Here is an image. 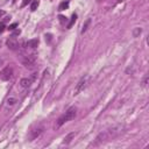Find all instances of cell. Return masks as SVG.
<instances>
[{
  "label": "cell",
  "instance_id": "1",
  "mask_svg": "<svg viewBox=\"0 0 149 149\" xmlns=\"http://www.w3.org/2000/svg\"><path fill=\"white\" fill-rule=\"evenodd\" d=\"M121 132H122V126H114V127H112V128H109V129H107L105 132H101L95 137L94 144L97 146V144H100V143H102V142H105L107 140H111V139L118 136Z\"/></svg>",
  "mask_w": 149,
  "mask_h": 149
},
{
  "label": "cell",
  "instance_id": "2",
  "mask_svg": "<svg viewBox=\"0 0 149 149\" xmlns=\"http://www.w3.org/2000/svg\"><path fill=\"white\" fill-rule=\"evenodd\" d=\"M76 115H77V108H76V107H70V108H69V109H68V111H66V112L58 119L57 127H61V126L64 125L65 122H68V121L74 119Z\"/></svg>",
  "mask_w": 149,
  "mask_h": 149
},
{
  "label": "cell",
  "instance_id": "3",
  "mask_svg": "<svg viewBox=\"0 0 149 149\" xmlns=\"http://www.w3.org/2000/svg\"><path fill=\"white\" fill-rule=\"evenodd\" d=\"M88 80H90V77H88V76H84V77H81V78L79 79V81L77 83V85H76L74 90H73V95L79 94V93H80V92L86 87V85H87Z\"/></svg>",
  "mask_w": 149,
  "mask_h": 149
},
{
  "label": "cell",
  "instance_id": "4",
  "mask_svg": "<svg viewBox=\"0 0 149 149\" xmlns=\"http://www.w3.org/2000/svg\"><path fill=\"white\" fill-rule=\"evenodd\" d=\"M12 76H13V68L12 66H6L0 72V79L3 80V81L9 80L12 78Z\"/></svg>",
  "mask_w": 149,
  "mask_h": 149
},
{
  "label": "cell",
  "instance_id": "5",
  "mask_svg": "<svg viewBox=\"0 0 149 149\" xmlns=\"http://www.w3.org/2000/svg\"><path fill=\"white\" fill-rule=\"evenodd\" d=\"M35 61H36L35 55H29V56H24V57H22L21 63H22L26 68H30V66H33V65L35 64Z\"/></svg>",
  "mask_w": 149,
  "mask_h": 149
},
{
  "label": "cell",
  "instance_id": "6",
  "mask_svg": "<svg viewBox=\"0 0 149 149\" xmlns=\"http://www.w3.org/2000/svg\"><path fill=\"white\" fill-rule=\"evenodd\" d=\"M35 77H36V73H34L31 77H29V78H22L21 80H20V86L22 87V88H27V87H29L31 84H33V81L35 80Z\"/></svg>",
  "mask_w": 149,
  "mask_h": 149
},
{
  "label": "cell",
  "instance_id": "7",
  "mask_svg": "<svg viewBox=\"0 0 149 149\" xmlns=\"http://www.w3.org/2000/svg\"><path fill=\"white\" fill-rule=\"evenodd\" d=\"M42 132H43V127H37V128L33 129V130L30 132V141H33V140H35L37 136H40Z\"/></svg>",
  "mask_w": 149,
  "mask_h": 149
},
{
  "label": "cell",
  "instance_id": "8",
  "mask_svg": "<svg viewBox=\"0 0 149 149\" xmlns=\"http://www.w3.org/2000/svg\"><path fill=\"white\" fill-rule=\"evenodd\" d=\"M6 44H7V47H8L9 49H12V50L17 49V47H19V44H17L16 40H14L13 37H9V38L6 41Z\"/></svg>",
  "mask_w": 149,
  "mask_h": 149
},
{
  "label": "cell",
  "instance_id": "9",
  "mask_svg": "<svg viewBox=\"0 0 149 149\" xmlns=\"http://www.w3.org/2000/svg\"><path fill=\"white\" fill-rule=\"evenodd\" d=\"M38 45V40L37 38H34V40H29L27 42V47L28 48H36Z\"/></svg>",
  "mask_w": 149,
  "mask_h": 149
},
{
  "label": "cell",
  "instance_id": "10",
  "mask_svg": "<svg viewBox=\"0 0 149 149\" xmlns=\"http://www.w3.org/2000/svg\"><path fill=\"white\" fill-rule=\"evenodd\" d=\"M74 133H70V134H68L65 137H64V144H69L71 141H72V139L74 137Z\"/></svg>",
  "mask_w": 149,
  "mask_h": 149
},
{
  "label": "cell",
  "instance_id": "11",
  "mask_svg": "<svg viewBox=\"0 0 149 149\" xmlns=\"http://www.w3.org/2000/svg\"><path fill=\"white\" fill-rule=\"evenodd\" d=\"M68 7H69V1H63V2L59 5L58 9H59V10H64V9H66Z\"/></svg>",
  "mask_w": 149,
  "mask_h": 149
},
{
  "label": "cell",
  "instance_id": "12",
  "mask_svg": "<svg viewBox=\"0 0 149 149\" xmlns=\"http://www.w3.org/2000/svg\"><path fill=\"white\" fill-rule=\"evenodd\" d=\"M91 23V20L88 19V20H86V22L83 24V28H81V34H84L86 30H87V27H88V24Z\"/></svg>",
  "mask_w": 149,
  "mask_h": 149
},
{
  "label": "cell",
  "instance_id": "13",
  "mask_svg": "<svg viewBox=\"0 0 149 149\" xmlns=\"http://www.w3.org/2000/svg\"><path fill=\"white\" fill-rule=\"evenodd\" d=\"M38 3H40V1H38V0H34V1L31 2L30 9H31V10H36V8L38 7Z\"/></svg>",
  "mask_w": 149,
  "mask_h": 149
},
{
  "label": "cell",
  "instance_id": "14",
  "mask_svg": "<svg viewBox=\"0 0 149 149\" xmlns=\"http://www.w3.org/2000/svg\"><path fill=\"white\" fill-rule=\"evenodd\" d=\"M76 20H77V15H76V14H73V15H72V17H71V20H70V23L68 24V29L72 27V24L76 22Z\"/></svg>",
  "mask_w": 149,
  "mask_h": 149
},
{
  "label": "cell",
  "instance_id": "15",
  "mask_svg": "<svg viewBox=\"0 0 149 149\" xmlns=\"http://www.w3.org/2000/svg\"><path fill=\"white\" fill-rule=\"evenodd\" d=\"M15 102H17V99L16 98H13V97H10V98H8L7 99V105H14Z\"/></svg>",
  "mask_w": 149,
  "mask_h": 149
},
{
  "label": "cell",
  "instance_id": "16",
  "mask_svg": "<svg viewBox=\"0 0 149 149\" xmlns=\"http://www.w3.org/2000/svg\"><path fill=\"white\" fill-rule=\"evenodd\" d=\"M141 31H142V29H141V28H139V27H136V28L134 29V31H133V35H134V37H137V36L141 34Z\"/></svg>",
  "mask_w": 149,
  "mask_h": 149
},
{
  "label": "cell",
  "instance_id": "17",
  "mask_svg": "<svg viewBox=\"0 0 149 149\" xmlns=\"http://www.w3.org/2000/svg\"><path fill=\"white\" fill-rule=\"evenodd\" d=\"M16 26H17L16 23H13L12 26H9V29H10V30H13V29H15V27H16Z\"/></svg>",
  "mask_w": 149,
  "mask_h": 149
},
{
  "label": "cell",
  "instance_id": "18",
  "mask_svg": "<svg viewBox=\"0 0 149 149\" xmlns=\"http://www.w3.org/2000/svg\"><path fill=\"white\" fill-rule=\"evenodd\" d=\"M3 29H5V24H3V23H1V24H0V33H2V31H3Z\"/></svg>",
  "mask_w": 149,
  "mask_h": 149
},
{
  "label": "cell",
  "instance_id": "19",
  "mask_svg": "<svg viewBox=\"0 0 149 149\" xmlns=\"http://www.w3.org/2000/svg\"><path fill=\"white\" fill-rule=\"evenodd\" d=\"M29 1H30V0H24V1H23V3H22V6H26V5H27Z\"/></svg>",
  "mask_w": 149,
  "mask_h": 149
},
{
  "label": "cell",
  "instance_id": "20",
  "mask_svg": "<svg viewBox=\"0 0 149 149\" xmlns=\"http://www.w3.org/2000/svg\"><path fill=\"white\" fill-rule=\"evenodd\" d=\"M3 14H5V12H3V10H0V16H2Z\"/></svg>",
  "mask_w": 149,
  "mask_h": 149
},
{
  "label": "cell",
  "instance_id": "21",
  "mask_svg": "<svg viewBox=\"0 0 149 149\" xmlns=\"http://www.w3.org/2000/svg\"><path fill=\"white\" fill-rule=\"evenodd\" d=\"M119 1H120V2H121V1H123V0H119Z\"/></svg>",
  "mask_w": 149,
  "mask_h": 149
}]
</instances>
